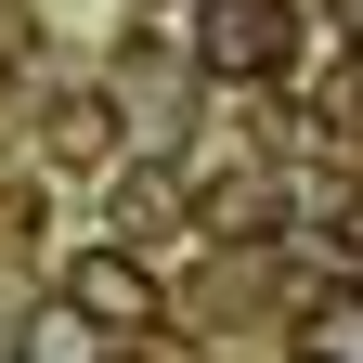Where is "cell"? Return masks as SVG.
<instances>
[{
    "instance_id": "8992f818",
    "label": "cell",
    "mask_w": 363,
    "mask_h": 363,
    "mask_svg": "<svg viewBox=\"0 0 363 363\" xmlns=\"http://www.w3.org/2000/svg\"><path fill=\"white\" fill-rule=\"evenodd\" d=\"M311 130L350 156L363 143V39H325V78H311Z\"/></svg>"
},
{
    "instance_id": "7a4b0ae2",
    "label": "cell",
    "mask_w": 363,
    "mask_h": 363,
    "mask_svg": "<svg viewBox=\"0 0 363 363\" xmlns=\"http://www.w3.org/2000/svg\"><path fill=\"white\" fill-rule=\"evenodd\" d=\"M298 65V0H195V78H272Z\"/></svg>"
},
{
    "instance_id": "3957f363",
    "label": "cell",
    "mask_w": 363,
    "mask_h": 363,
    "mask_svg": "<svg viewBox=\"0 0 363 363\" xmlns=\"http://www.w3.org/2000/svg\"><path fill=\"white\" fill-rule=\"evenodd\" d=\"M39 169H117V91L104 78H52L39 91Z\"/></svg>"
},
{
    "instance_id": "277c9868",
    "label": "cell",
    "mask_w": 363,
    "mask_h": 363,
    "mask_svg": "<svg viewBox=\"0 0 363 363\" xmlns=\"http://www.w3.org/2000/svg\"><path fill=\"white\" fill-rule=\"evenodd\" d=\"M182 208H195V195H182V169H169V156H130V169H104V247H156Z\"/></svg>"
},
{
    "instance_id": "9c48e42d",
    "label": "cell",
    "mask_w": 363,
    "mask_h": 363,
    "mask_svg": "<svg viewBox=\"0 0 363 363\" xmlns=\"http://www.w3.org/2000/svg\"><path fill=\"white\" fill-rule=\"evenodd\" d=\"M0 363H13V311H0Z\"/></svg>"
},
{
    "instance_id": "5b68a950",
    "label": "cell",
    "mask_w": 363,
    "mask_h": 363,
    "mask_svg": "<svg viewBox=\"0 0 363 363\" xmlns=\"http://www.w3.org/2000/svg\"><path fill=\"white\" fill-rule=\"evenodd\" d=\"M13 363H117V337L91 325L78 298H26L13 311Z\"/></svg>"
},
{
    "instance_id": "52a82bcc",
    "label": "cell",
    "mask_w": 363,
    "mask_h": 363,
    "mask_svg": "<svg viewBox=\"0 0 363 363\" xmlns=\"http://www.w3.org/2000/svg\"><path fill=\"white\" fill-rule=\"evenodd\" d=\"M298 363H363V286H311L298 298Z\"/></svg>"
},
{
    "instance_id": "30bf717a",
    "label": "cell",
    "mask_w": 363,
    "mask_h": 363,
    "mask_svg": "<svg viewBox=\"0 0 363 363\" xmlns=\"http://www.w3.org/2000/svg\"><path fill=\"white\" fill-rule=\"evenodd\" d=\"M156 13H195V0H156Z\"/></svg>"
},
{
    "instance_id": "6da1fadb",
    "label": "cell",
    "mask_w": 363,
    "mask_h": 363,
    "mask_svg": "<svg viewBox=\"0 0 363 363\" xmlns=\"http://www.w3.org/2000/svg\"><path fill=\"white\" fill-rule=\"evenodd\" d=\"M52 298H78L117 350H130V337H169V286L143 272V247H104V234H91V247L65 259V286H52Z\"/></svg>"
},
{
    "instance_id": "ba28073f",
    "label": "cell",
    "mask_w": 363,
    "mask_h": 363,
    "mask_svg": "<svg viewBox=\"0 0 363 363\" xmlns=\"http://www.w3.org/2000/svg\"><path fill=\"white\" fill-rule=\"evenodd\" d=\"M298 220H311V247H325V259H363V169L311 182V195H298Z\"/></svg>"
}]
</instances>
